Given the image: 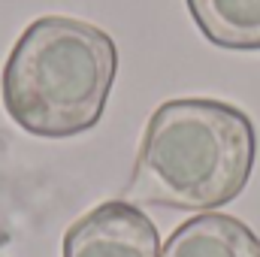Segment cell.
Here are the masks:
<instances>
[{
    "label": "cell",
    "mask_w": 260,
    "mask_h": 257,
    "mask_svg": "<svg viewBox=\"0 0 260 257\" xmlns=\"http://www.w3.org/2000/svg\"><path fill=\"white\" fill-rule=\"evenodd\" d=\"M115 76L118 46L103 27L43 15L15 40L3 64L0 97L21 130L67 139L103 118Z\"/></svg>",
    "instance_id": "2"
},
{
    "label": "cell",
    "mask_w": 260,
    "mask_h": 257,
    "mask_svg": "<svg viewBox=\"0 0 260 257\" xmlns=\"http://www.w3.org/2000/svg\"><path fill=\"white\" fill-rule=\"evenodd\" d=\"M64 257H160V236L136 203L106 200L70 224Z\"/></svg>",
    "instance_id": "3"
},
{
    "label": "cell",
    "mask_w": 260,
    "mask_h": 257,
    "mask_svg": "<svg viewBox=\"0 0 260 257\" xmlns=\"http://www.w3.org/2000/svg\"><path fill=\"white\" fill-rule=\"evenodd\" d=\"M254 157L257 130L239 106L209 97L167 100L145 124L127 197L179 212H215L245 191Z\"/></svg>",
    "instance_id": "1"
},
{
    "label": "cell",
    "mask_w": 260,
    "mask_h": 257,
    "mask_svg": "<svg viewBox=\"0 0 260 257\" xmlns=\"http://www.w3.org/2000/svg\"><path fill=\"white\" fill-rule=\"evenodd\" d=\"M200 34L230 52H260V0H185Z\"/></svg>",
    "instance_id": "5"
},
{
    "label": "cell",
    "mask_w": 260,
    "mask_h": 257,
    "mask_svg": "<svg viewBox=\"0 0 260 257\" xmlns=\"http://www.w3.org/2000/svg\"><path fill=\"white\" fill-rule=\"evenodd\" d=\"M160 257H260V236L233 215L203 212L170 233Z\"/></svg>",
    "instance_id": "4"
}]
</instances>
